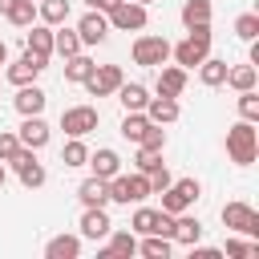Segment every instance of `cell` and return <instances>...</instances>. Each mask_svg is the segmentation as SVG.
Returning a JSON list of instances; mask_svg holds the SVG:
<instances>
[{
  "label": "cell",
  "mask_w": 259,
  "mask_h": 259,
  "mask_svg": "<svg viewBox=\"0 0 259 259\" xmlns=\"http://www.w3.org/2000/svg\"><path fill=\"white\" fill-rule=\"evenodd\" d=\"M150 125H154V121L146 117V109H134V113H125V117H121V125H117V130H121V138H125V142H134V146H138V142H142V134H146Z\"/></svg>",
  "instance_id": "26"
},
{
  "label": "cell",
  "mask_w": 259,
  "mask_h": 259,
  "mask_svg": "<svg viewBox=\"0 0 259 259\" xmlns=\"http://www.w3.org/2000/svg\"><path fill=\"white\" fill-rule=\"evenodd\" d=\"M36 20L49 24V28L65 24L69 20V0H36Z\"/></svg>",
  "instance_id": "25"
},
{
  "label": "cell",
  "mask_w": 259,
  "mask_h": 259,
  "mask_svg": "<svg viewBox=\"0 0 259 259\" xmlns=\"http://www.w3.org/2000/svg\"><path fill=\"white\" fill-rule=\"evenodd\" d=\"M190 259H223V251H219V247H198V243H194V247H190Z\"/></svg>",
  "instance_id": "43"
},
{
  "label": "cell",
  "mask_w": 259,
  "mask_h": 259,
  "mask_svg": "<svg viewBox=\"0 0 259 259\" xmlns=\"http://www.w3.org/2000/svg\"><path fill=\"white\" fill-rule=\"evenodd\" d=\"M16 150H20L16 130H0V162H12V158H16Z\"/></svg>",
  "instance_id": "41"
},
{
  "label": "cell",
  "mask_w": 259,
  "mask_h": 259,
  "mask_svg": "<svg viewBox=\"0 0 259 259\" xmlns=\"http://www.w3.org/2000/svg\"><path fill=\"white\" fill-rule=\"evenodd\" d=\"M16 138H20V146H28V150H45V146H49V138H53V130H49V121H45L40 113H32V117H24V121H20Z\"/></svg>",
  "instance_id": "14"
},
{
  "label": "cell",
  "mask_w": 259,
  "mask_h": 259,
  "mask_svg": "<svg viewBox=\"0 0 259 259\" xmlns=\"http://www.w3.org/2000/svg\"><path fill=\"white\" fill-rule=\"evenodd\" d=\"M45 57H36V53H28L24 49V57H16V61H8V69H4V81H12V85H32L40 73H45Z\"/></svg>",
  "instance_id": "11"
},
{
  "label": "cell",
  "mask_w": 259,
  "mask_h": 259,
  "mask_svg": "<svg viewBox=\"0 0 259 259\" xmlns=\"http://www.w3.org/2000/svg\"><path fill=\"white\" fill-rule=\"evenodd\" d=\"M85 4H89V8H97V12H105V16H109V12H113V8H117V4H121V0H85Z\"/></svg>",
  "instance_id": "45"
},
{
  "label": "cell",
  "mask_w": 259,
  "mask_h": 259,
  "mask_svg": "<svg viewBox=\"0 0 259 259\" xmlns=\"http://www.w3.org/2000/svg\"><path fill=\"white\" fill-rule=\"evenodd\" d=\"M235 36L239 40H259V12H243V16H235Z\"/></svg>",
  "instance_id": "36"
},
{
  "label": "cell",
  "mask_w": 259,
  "mask_h": 259,
  "mask_svg": "<svg viewBox=\"0 0 259 259\" xmlns=\"http://www.w3.org/2000/svg\"><path fill=\"white\" fill-rule=\"evenodd\" d=\"M117 101H121V109H125V113H134V109H146V101H150V89H146L142 81H121V85H117Z\"/></svg>",
  "instance_id": "21"
},
{
  "label": "cell",
  "mask_w": 259,
  "mask_h": 259,
  "mask_svg": "<svg viewBox=\"0 0 259 259\" xmlns=\"http://www.w3.org/2000/svg\"><path fill=\"white\" fill-rule=\"evenodd\" d=\"M85 166H89L97 178H105V182H109L113 174H121V154H117V150H109V146H101L97 154H89V162H85Z\"/></svg>",
  "instance_id": "18"
},
{
  "label": "cell",
  "mask_w": 259,
  "mask_h": 259,
  "mask_svg": "<svg viewBox=\"0 0 259 259\" xmlns=\"http://www.w3.org/2000/svg\"><path fill=\"white\" fill-rule=\"evenodd\" d=\"M170 247H174V243H170L166 235H146V239L138 243V251H142L146 259H170Z\"/></svg>",
  "instance_id": "35"
},
{
  "label": "cell",
  "mask_w": 259,
  "mask_h": 259,
  "mask_svg": "<svg viewBox=\"0 0 259 259\" xmlns=\"http://www.w3.org/2000/svg\"><path fill=\"white\" fill-rule=\"evenodd\" d=\"M138 146H150V150H166V130L162 125H150L146 134H142V142Z\"/></svg>",
  "instance_id": "42"
},
{
  "label": "cell",
  "mask_w": 259,
  "mask_h": 259,
  "mask_svg": "<svg viewBox=\"0 0 259 259\" xmlns=\"http://www.w3.org/2000/svg\"><path fill=\"white\" fill-rule=\"evenodd\" d=\"M125 81V73H121V65H93V73L81 81L93 97H113L117 93V85Z\"/></svg>",
  "instance_id": "9"
},
{
  "label": "cell",
  "mask_w": 259,
  "mask_h": 259,
  "mask_svg": "<svg viewBox=\"0 0 259 259\" xmlns=\"http://www.w3.org/2000/svg\"><path fill=\"white\" fill-rule=\"evenodd\" d=\"M223 255H231V259H247V255H259V243H255V239H227Z\"/></svg>",
  "instance_id": "38"
},
{
  "label": "cell",
  "mask_w": 259,
  "mask_h": 259,
  "mask_svg": "<svg viewBox=\"0 0 259 259\" xmlns=\"http://www.w3.org/2000/svg\"><path fill=\"white\" fill-rule=\"evenodd\" d=\"M239 117L243 121H259V93L255 89H243L239 93Z\"/></svg>",
  "instance_id": "37"
},
{
  "label": "cell",
  "mask_w": 259,
  "mask_h": 259,
  "mask_svg": "<svg viewBox=\"0 0 259 259\" xmlns=\"http://www.w3.org/2000/svg\"><path fill=\"white\" fill-rule=\"evenodd\" d=\"M105 239H109V243L101 247V255H138V239H134V231H109Z\"/></svg>",
  "instance_id": "29"
},
{
  "label": "cell",
  "mask_w": 259,
  "mask_h": 259,
  "mask_svg": "<svg viewBox=\"0 0 259 259\" xmlns=\"http://www.w3.org/2000/svg\"><path fill=\"white\" fill-rule=\"evenodd\" d=\"M210 53V24H198V28H186V36L178 45H170V57L174 65L182 69H198V61Z\"/></svg>",
  "instance_id": "1"
},
{
  "label": "cell",
  "mask_w": 259,
  "mask_h": 259,
  "mask_svg": "<svg viewBox=\"0 0 259 259\" xmlns=\"http://www.w3.org/2000/svg\"><path fill=\"white\" fill-rule=\"evenodd\" d=\"M97 121H101V109H97V105H69V109L61 113V130H65L69 138H85V134H93Z\"/></svg>",
  "instance_id": "7"
},
{
  "label": "cell",
  "mask_w": 259,
  "mask_h": 259,
  "mask_svg": "<svg viewBox=\"0 0 259 259\" xmlns=\"http://www.w3.org/2000/svg\"><path fill=\"white\" fill-rule=\"evenodd\" d=\"M202 239V223L194 219V214H174V231H170V243H182V247H194Z\"/></svg>",
  "instance_id": "19"
},
{
  "label": "cell",
  "mask_w": 259,
  "mask_h": 259,
  "mask_svg": "<svg viewBox=\"0 0 259 259\" xmlns=\"http://www.w3.org/2000/svg\"><path fill=\"white\" fill-rule=\"evenodd\" d=\"M105 186H109V202H121V206H130V202L138 206V202H146V198L154 194V190H150V178H146L142 170H138V174H113Z\"/></svg>",
  "instance_id": "3"
},
{
  "label": "cell",
  "mask_w": 259,
  "mask_h": 259,
  "mask_svg": "<svg viewBox=\"0 0 259 259\" xmlns=\"http://www.w3.org/2000/svg\"><path fill=\"white\" fill-rule=\"evenodd\" d=\"M198 81H202L206 89H219V85L227 81V61H219V57L206 53V57L198 61Z\"/></svg>",
  "instance_id": "24"
},
{
  "label": "cell",
  "mask_w": 259,
  "mask_h": 259,
  "mask_svg": "<svg viewBox=\"0 0 259 259\" xmlns=\"http://www.w3.org/2000/svg\"><path fill=\"white\" fill-rule=\"evenodd\" d=\"M81 239H93V243H101L109 231H113V223H109V214H105V206H85L81 210Z\"/></svg>",
  "instance_id": "15"
},
{
  "label": "cell",
  "mask_w": 259,
  "mask_h": 259,
  "mask_svg": "<svg viewBox=\"0 0 259 259\" xmlns=\"http://www.w3.org/2000/svg\"><path fill=\"white\" fill-rule=\"evenodd\" d=\"M255 81H259V73H255V65L247 61V65H227V81L223 85H231V89H255Z\"/></svg>",
  "instance_id": "28"
},
{
  "label": "cell",
  "mask_w": 259,
  "mask_h": 259,
  "mask_svg": "<svg viewBox=\"0 0 259 259\" xmlns=\"http://www.w3.org/2000/svg\"><path fill=\"white\" fill-rule=\"evenodd\" d=\"M219 219H223L227 231L247 235V239H259V214H255V206H247V202H227Z\"/></svg>",
  "instance_id": "6"
},
{
  "label": "cell",
  "mask_w": 259,
  "mask_h": 259,
  "mask_svg": "<svg viewBox=\"0 0 259 259\" xmlns=\"http://www.w3.org/2000/svg\"><path fill=\"white\" fill-rule=\"evenodd\" d=\"M178 113H182V109H178V97H162V93H158V97L146 101V117H150L154 125H170V121H178Z\"/></svg>",
  "instance_id": "17"
},
{
  "label": "cell",
  "mask_w": 259,
  "mask_h": 259,
  "mask_svg": "<svg viewBox=\"0 0 259 259\" xmlns=\"http://www.w3.org/2000/svg\"><path fill=\"white\" fill-rule=\"evenodd\" d=\"M8 8H12V0H0V16H4V12H8Z\"/></svg>",
  "instance_id": "47"
},
{
  "label": "cell",
  "mask_w": 259,
  "mask_h": 259,
  "mask_svg": "<svg viewBox=\"0 0 259 259\" xmlns=\"http://www.w3.org/2000/svg\"><path fill=\"white\" fill-rule=\"evenodd\" d=\"M134 4H146V8H150V4H154V0H134Z\"/></svg>",
  "instance_id": "49"
},
{
  "label": "cell",
  "mask_w": 259,
  "mask_h": 259,
  "mask_svg": "<svg viewBox=\"0 0 259 259\" xmlns=\"http://www.w3.org/2000/svg\"><path fill=\"white\" fill-rule=\"evenodd\" d=\"M61 162H65L69 170L85 166V162H89V146H85L81 138H69V142H65V150H61Z\"/></svg>",
  "instance_id": "34"
},
{
  "label": "cell",
  "mask_w": 259,
  "mask_h": 259,
  "mask_svg": "<svg viewBox=\"0 0 259 259\" xmlns=\"http://www.w3.org/2000/svg\"><path fill=\"white\" fill-rule=\"evenodd\" d=\"M12 105H16V113L20 117H32V113H45V105H49V93L32 81V85H16V97H12Z\"/></svg>",
  "instance_id": "13"
},
{
  "label": "cell",
  "mask_w": 259,
  "mask_h": 259,
  "mask_svg": "<svg viewBox=\"0 0 259 259\" xmlns=\"http://www.w3.org/2000/svg\"><path fill=\"white\" fill-rule=\"evenodd\" d=\"M53 53H61V57H73V53H81V36H77V28H65V24H57V28H53Z\"/></svg>",
  "instance_id": "30"
},
{
  "label": "cell",
  "mask_w": 259,
  "mask_h": 259,
  "mask_svg": "<svg viewBox=\"0 0 259 259\" xmlns=\"http://www.w3.org/2000/svg\"><path fill=\"white\" fill-rule=\"evenodd\" d=\"M130 231L134 235H158V206H142L138 202V210L130 219Z\"/></svg>",
  "instance_id": "32"
},
{
  "label": "cell",
  "mask_w": 259,
  "mask_h": 259,
  "mask_svg": "<svg viewBox=\"0 0 259 259\" xmlns=\"http://www.w3.org/2000/svg\"><path fill=\"white\" fill-rule=\"evenodd\" d=\"M4 178H8V174H4V162H0V186H4Z\"/></svg>",
  "instance_id": "48"
},
{
  "label": "cell",
  "mask_w": 259,
  "mask_h": 259,
  "mask_svg": "<svg viewBox=\"0 0 259 259\" xmlns=\"http://www.w3.org/2000/svg\"><path fill=\"white\" fill-rule=\"evenodd\" d=\"M198 198H202V182H198V178H178V182H170V186L162 190V210H166V214H182V210H190Z\"/></svg>",
  "instance_id": "4"
},
{
  "label": "cell",
  "mask_w": 259,
  "mask_h": 259,
  "mask_svg": "<svg viewBox=\"0 0 259 259\" xmlns=\"http://www.w3.org/2000/svg\"><path fill=\"white\" fill-rule=\"evenodd\" d=\"M77 36H81V45H101V40L109 36V16L97 12V8H89V12L77 20Z\"/></svg>",
  "instance_id": "12"
},
{
  "label": "cell",
  "mask_w": 259,
  "mask_h": 259,
  "mask_svg": "<svg viewBox=\"0 0 259 259\" xmlns=\"http://www.w3.org/2000/svg\"><path fill=\"white\" fill-rule=\"evenodd\" d=\"M170 231H174V214H166V210L158 206V235H166V239H170Z\"/></svg>",
  "instance_id": "44"
},
{
  "label": "cell",
  "mask_w": 259,
  "mask_h": 259,
  "mask_svg": "<svg viewBox=\"0 0 259 259\" xmlns=\"http://www.w3.org/2000/svg\"><path fill=\"white\" fill-rule=\"evenodd\" d=\"M93 65H97V61H89L85 53H73V57H65V81H69V85H81V81L93 73Z\"/></svg>",
  "instance_id": "31"
},
{
  "label": "cell",
  "mask_w": 259,
  "mask_h": 259,
  "mask_svg": "<svg viewBox=\"0 0 259 259\" xmlns=\"http://www.w3.org/2000/svg\"><path fill=\"white\" fill-rule=\"evenodd\" d=\"M4 20H8V24H16V28L36 24V0H12V8L4 12Z\"/></svg>",
  "instance_id": "33"
},
{
  "label": "cell",
  "mask_w": 259,
  "mask_h": 259,
  "mask_svg": "<svg viewBox=\"0 0 259 259\" xmlns=\"http://www.w3.org/2000/svg\"><path fill=\"white\" fill-rule=\"evenodd\" d=\"M130 57H134V65H142V69H158V65L170 61V40H166V36H154V32H142V36L134 40Z\"/></svg>",
  "instance_id": "5"
},
{
  "label": "cell",
  "mask_w": 259,
  "mask_h": 259,
  "mask_svg": "<svg viewBox=\"0 0 259 259\" xmlns=\"http://www.w3.org/2000/svg\"><path fill=\"white\" fill-rule=\"evenodd\" d=\"M210 12H214L210 0H182V12L178 16H182L186 28H198V24H210Z\"/></svg>",
  "instance_id": "27"
},
{
  "label": "cell",
  "mask_w": 259,
  "mask_h": 259,
  "mask_svg": "<svg viewBox=\"0 0 259 259\" xmlns=\"http://www.w3.org/2000/svg\"><path fill=\"white\" fill-rule=\"evenodd\" d=\"M146 178H150V190H154V194H162V190H166V186L174 182V174L166 170V162H158V166H154V170H150Z\"/></svg>",
  "instance_id": "40"
},
{
  "label": "cell",
  "mask_w": 259,
  "mask_h": 259,
  "mask_svg": "<svg viewBox=\"0 0 259 259\" xmlns=\"http://www.w3.org/2000/svg\"><path fill=\"white\" fill-rule=\"evenodd\" d=\"M255 154H259V134H255V121H235L231 130H227V158L235 162V166H251L255 162Z\"/></svg>",
  "instance_id": "2"
},
{
  "label": "cell",
  "mask_w": 259,
  "mask_h": 259,
  "mask_svg": "<svg viewBox=\"0 0 259 259\" xmlns=\"http://www.w3.org/2000/svg\"><path fill=\"white\" fill-rule=\"evenodd\" d=\"M182 89H186V69H182V65H158L154 93H162V97H182Z\"/></svg>",
  "instance_id": "16"
},
{
  "label": "cell",
  "mask_w": 259,
  "mask_h": 259,
  "mask_svg": "<svg viewBox=\"0 0 259 259\" xmlns=\"http://www.w3.org/2000/svg\"><path fill=\"white\" fill-rule=\"evenodd\" d=\"M0 65H8V45L0 40Z\"/></svg>",
  "instance_id": "46"
},
{
  "label": "cell",
  "mask_w": 259,
  "mask_h": 259,
  "mask_svg": "<svg viewBox=\"0 0 259 259\" xmlns=\"http://www.w3.org/2000/svg\"><path fill=\"white\" fill-rule=\"evenodd\" d=\"M8 166L16 170V178H20L28 190L45 186V178H49V174H45V166H40V158H36V150H28V146H20V150H16V158H12Z\"/></svg>",
  "instance_id": "10"
},
{
  "label": "cell",
  "mask_w": 259,
  "mask_h": 259,
  "mask_svg": "<svg viewBox=\"0 0 259 259\" xmlns=\"http://www.w3.org/2000/svg\"><path fill=\"white\" fill-rule=\"evenodd\" d=\"M146 24H150V12H146V4L121 0V4L109 12V28H117V32H142Z\"/></svg>",
  "instance_id": "8"
},
{
  "label": "cell",
  "mask_w": 259,
  "mask_h": 259,
  "mask_svg": "<svg viewBox=\"0 0 259 259\" xmlns=\"http://www.w3.org/2000/svg\"><path fill=\"white\" fill-rule=\"evenodd\" d=\"M77 198H81V206H105V202H109V186H105V178L89 174V178L77 186Z\"/></svg>",
  "instance_id": "22"
},
{
  "label": "cell",
  "mask_w": 259,
  "mask_h": 259,
  "mask_svg": "<svg viewBox=\"0 0 259 259\" xmlns=\"http://www.w3.org/2000/svg\"><path fill=\"white\" fill-rule=\"evenodd\" d=\"M81 255V235H53L45 243V259H77Z\"/></svg>",
  "instance_id": "23"
},
{
  "label": "cell",
  "mask_w": 259,
  "mask_h": 259,
  "mask_svg": "<svg viewBox=\"0 0 259 259\" xmlns=\"http://www.w3.org/2000/svg\"><path fill=\"white\" fill-rule=\"evenodd\" d=\"M24 49L49 61V57H53V28H49V24H28V32H24Z\"/></svg>",
  "instance_id": "20"
},
{
  "label": "cell",
  "mask_w": 259,
  "mask_h": 259,
  "mask_svg": "<svg viewBox=\"0 0 259 259\" xmlns=\"http://www.w3.org/2000/svg\"><path fill=\"white\" fill-rule=\"evenodd\" d=\"M162 162V150H150V146H138V154H134V166L142 170V174H150L154 166Z\"/></svg>",
  "instance_id": "39"
}]
</instances>
